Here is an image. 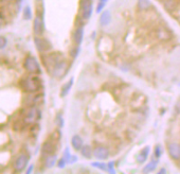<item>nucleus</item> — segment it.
<instances>
[{
  "instance_id": "1",
  "label": "nucleus",
  "mask_w": 180,
  "mask_h": 174,
  "mask_svg": "<svg viewBox=\"0 0 180 174\" xmlns=\"http://www.w3.org/2000/svg\"><path fill=\"white\" fill-rule=\"evenodd\" d=\"M41 86V81L39 77H23L20 81V87L22 88L23 91L29 93H34L40 90Z\"/></svg>"
},
{
  "instance_id": "2",
  "label": "nucleus",
  "mask_w": 180,
  "mask_h": 174,
  "mask_svg": "<svg viewBox=\"0 0 180 174\" xmlns=\"http://www.w3.org/2000/svg\"><path fill=\"white\" fill-rule=\"evenodd\" d=\"M40 118V110L38 109L37 106H29V109L25 112L23 116V122L25 124H30L33 125L36 123Z\"/></svg>"
},
{
  "instance_id": "3",
  "label": "nucleus",
  "mask_w": 180,
  "mask_h": 174,
  "mask_svg": "<svg viewBox=\"0 0 180 174\" xmlns=\"http://www.w3.org/2000/svg\"><path fill=\"white\" fill-rule=\"evenodd\" d=\"M151 36H153L154 38L157 39V41L167 42L172 38V33H170L165 27L159 26V27L153 29V31L151 32Z\"/></svg>"
},
{
  "instance_id": "4",
  "label": "nucleus",
  "mask_w": 180,
  "mask_h": 174,
  "mask_svg": "<svg viewBox=\"0 0 180 174\" xmlns=\"http://www.w3.org/2000/svg\"><path fill=\"white\" fill-rule=\"evenodd\" d=\"M92 0H81L79 1V15L85 20H88L92 15Z\"/></svg>"
},
{
  "instance_id": "5",
  "label": "nucleus",
  "mask_w": 180,
  "mask_h": 174,
  "mask_svg": "<svg viewBox=\"0 0 180 174\" xmlns=\"http://www.w3.org/2000/svg\"><path fill=\"white\" fill-rule=\"evenodd\" d=\"M23 66H25V69L30 73H40V66H39L38 62L34 56H27L25 63H23Z\"/></svg>"
},
{
  "instance_id": "6",
  "label": "nucleus",
  "mask_w": 180,
  "mask_h": 174,
  "mask_svg": "<svg viewBox=\"0 0 180 174\" xmlns=\"http://www.w3.org/2000/svg\"><path fill=\"white\" fill-rule=\"evenodd\" d=\"M67 69H68L67 62L65 58H63V60H60L59 62H57L56 64L53 66V68L51 69V72H52V74L55 77H62L66 74Z\"/></svg>"
},
{
  "instance_id": "7",
  "label": "nucleus",
  "mask_w": 180,
  "mask_h": 174,
  "mask_svg": "<svg viewBox=\"0 0 180 174\" xmlns=\"http://www.w3.org/2000/svg\"><path fill=\"white\" fill-rule=\"evenodd\" d=\"M34 43H35V46H36L37 50H38L39 52L44 53V52H47V51H50L51 49H52V46H51L50 42L41 36L35 37Z\"/></svg>"
},
{
  "instance_id": "8",
  "label": "nucleus",
  "mask_w": 180,
  "mask_h": 174,
  "mask_svg": "<svg viewBox=\"0 0 180 174\" xmlns=\"http://www.w3.org/2000/svg\"><path fill=\"white\" fill-rule=\"evenodd\" d=\"M29 163V156L27 154H20L14 163V170L15 172H21L25 170Z\"/></svg>"
},
{
  "instance_id": "9",
  "label": "nucleus",
  "mask_w": 180,
  "mask_h": 174,
  "mask_svg": "<svg viewBox=\"0 0 180 174\" xmlns=\"http://www.w3.org/2000/svg\"><path fill=\"white\" fill-rule=\"evenodd\" d=\"M55 151H56V142H54L52 139H48L47 141H45V143L43 144V148H41V154L44 157L54 154Z\"/></svg>"
},
{
  "instance_id": "10",
  "label": "nucleus",
  "mask_w": 180,
  "mask_h": 174,
  "mask_svg": "<svg viewBox=\"0 0 180 174\" xmlns=\"http://www.w3.org/2000/svg\"><path fill=\"white\" fill-rule=\"evenodd\" d=\"M34 33L37 35V36H41V34L44 33V20H43V16L37 14V16L34 19Z\"/></svg>"
},
{
  "instance_id": "11",
  "label": "nucleus",
  "mask_w": 180,
  "mask_h": 174,
  "mask_svg": "<svg viewBox=\"0 0 180 174\" xmlns=\"http://www.w3.org/2000/svg\"><path fill=\"white\" fill-rule=\"evenodd\" d=\"M93 156L100 160H104L109 157V150L106 147H97L93 151Z\"/></svg>"
},
{
  "instance_id": "12",
  "label": "nucleus",
  "mask_w": 180,
  "mask_h": 174,
  "mask_svg": "<svg viewBox=\"0 0 180 174\" xmlns=\"http://www.w3.org/2000/svg\"><path fill=\"white\" fill-rule=\"evenodd\" d=\"M167 150H169L170 156L172 157L173 159L179 160L180 159V144H178V143H176V142H172L169 144Z\"/></svg>"
},
{
  "instance_id": "13",
  "label": "nucleus",
  "mask_w": 180,
  "mask_h": 174,
  "mask_svg": "<svg viewBox=\"0 0 180 174\" xmlns=\"http://www.w3.org/2000/svg\"><path fill=\"white\" fill-rule=\"evenodd\" d=\"M83 37H84V29L83 27H76V29L73 32V42L76 46H79L83 42Z\"/></svg>"
},
{
  "instance_id": "14",
  "label": "nucleus",
  "mask_w": 180,
  "mask_h": 174,
  "mask_svg": "<svg viewBox=\"0 0 180 174\" xmlns=\"http://www.w3.org/2000/svg\"><path fill=\"white\" fill-rule=\"evenodd\" d=\"M178 0H164L163 1V6L167 12H174L178 9Z\"/></svg>"
},
{
  "instance_id": "15",
  "label": "nucleus",
  "mask_w": 180,
  "mask_h": 174,
  "mask_svg": "<svg viewBox=\"0 0 180 174\" xmlns=\"http://www.w3.org/2000/svg\"><path fill=\"white\" fill-rule=\"evenodd\" d=\"M148 153H149V148H144L141 151L137 154V161L139 164H143L145 163V160L148 157Z\"/></svg>"
},
{
  "instance_id": "16",
  "label": "nucleus",
  "mask_w": 180,
  "mask_h": 174,
  "mask_svg": "<svg viewBox=\"0 0 180 174\" xmlns=\"http://www.w3.org/2000/svg\"><path fill=\"white\" fill-rule=\"evenodd\" d=\"M44 101V97L43 95H36V96H32V97L29 98V101H28V104L29 106H36V105H39L41 102Z\"/></svg>"
},
{
  "instance_id": "17",
  "label": "nucleus",
  "mask_w": 180,
  "mask_h": 174,
  "mask_svg": "<svg viewBox=\"0 0 180 174\" xmlns=\"http://www.w3.org/2000/svg\"><path fill=\"white\" fill-rule=\"evenodd\" d=\"M111 22V15L109 11H105L102 13L101 17H100V22H101L102 26H107L109 25Z\"/></svg>"
},
{
  "instance_id": "18",
  "label": "nucleus",
  "mask_w": 180,
  "mask_h": 174,
  "mask_svg": "<svg viewBox=\"0 0 180 174\" xmlns=\"http://www.w3.org/2000/svg\"><path fill=\"white\" fill-rule=\"evenodd\" d=\"M56 164V155L54 154H51L48 155V156L45 157V166L46 168H52L54 164Z\"/></svg>"
},
{
  "instance_id": "19",
  "label": "nucleus",
  "mask_w": 180,
  "mask_h": 174,
  "mask_svg": "<svg viewBox=\"0 0 180 174\" xmlns=\"http://www.w3.org/2000/svg\"><path fill=\"white\" fill-rule=\"evenodd\" d=\"M71 143H72V147L75 150H81L82 147H83V139L79 135H74L71 139Z\"/></svg>"
},
{
  "instance_id": "20",
  "label": "nucleus",
  "mask_w": 180,
  "mask_h": 174,
  "mask_svg": "<svg viewBox=\"0 0 180 174\" xmlns=\"http://www.w3.org/2000/svg\"><path fill=\"white\" fill-rule=\"evenodd\" d=\"M138 8L140 11H146L151 8V3L149 0H138Z\"/></svg>"
},
{
  "instance_id": "21",
  "label": "nucleus",
  "mask_w": 180,
  "mask_h": 174,
  "mask_svg": "<svg viewBox=\"0 0 180 174\" xmlns=\"http://www.w3.org/2000/svg\"><path fill=\"white\" fill-rule=\"evenodd\" d=\"M72 84H73V79H71L69 82H67V83L62 87V90H60V96H62V97H66L68 93H69L70 89H71V87H72Z\"/></svg>"
},
{
  "instance_id": "22",
  "label": "nucleus",
  "mask_w": 180,
  "mask_h": 174,
  "mask_svg": "<svg viewBox=\"0 0 180 174\" xmlns=\"http://www.w3.org/2000/svg\"><path fill=\"white\" fill-rule=\"evenodd\" d=\"M81 153H82V156L86 157V158H91L93 155V151L89 145H83L81 149Z\"/></svg>"
},
{
  "instance_id": "23",
  "label": "nucleus",
  "mask_w": 180,
  "mask_h": 174,
  "mask_svg": "<svg viewBox=\"0 0 180 174\" xmlns=\"http://www.w3.org/2000/svg\"><path fill=\"white\" fill-rule=\"evenodd\" d=\"M157 168V160L155 161H151V163H148L145 166V168L143 169V172L144 173H147V172H151V171H154L155 169Z\"/></svg>"
},
{
  "instance_id": "24",
  "label": "nucleus",
  "mask_w": 180,
  "mask_h": 174,
  "mask_svg": "<svg viewBox=\"0 0 180 174\" xmlns=\"http://www.w3.org/2000/svg\"><path fill=\"white\" fill-rule=\"evenodd\" d=\"M92 166L95 167V168L100 169V170H103V171H107L108 170V168H107V164H103V163H92Z\"/></svg>"
},
{
  "instance_id": "25",
  "label": "nucleus",
  "mask_w": 180,
  "mask_h": 174,
  "mask_svg": "<svg viewBox=\"0 0 180 174\" xmlns=\"http://www.w3.org/2000/svg\"><path fill=\"white\" fill-rule=\"evenodd\" d=\"M50 139H52L54 142H57L60 139V132L59 131H54V133L51 135Z\"/></svg>"
},
{
  "instance_id": "26",
  "label": "nucleus",
  "mask_w": 180,
  "mask_h": 174,
  "mask_svg": "<svg viewBox=\"0 0 180 174\" xmlns=\"http://www.w3.org/2000/svg\"><path fill=\"white\" fill-rule=\"evenodd\" d=\"M162 148L160 147V145H157V147L155 148V151H154V155H155L156 158H159V157L162 155Z\"/></svg>"
},
{
  "instance_id": "27",
  "label": "nucleus",
  "mask_w": 180,
  "mask_h": 174,
  "mask_svg": "<svg viewBox=\"0 0 180 174\" xmlns=\"http://www.w3.org/2000/svg\"><path fill=\"white\" fill-rule=\"evenodd\" d=\"M23 17L25 19H31V9L29 6H27L23 11Z\"/></svg>"
},
{
  "instance_id": "28",
  "label": "nucleus",
  "mask_w": 180,
  "mask_h": 174,
  "mask_svg": "<svg viewBox=\"0 0 180 174\" xmlns=\"http://www.w3.org/2000/svg\"><path fill=\"white\" fill-rule=\"evenodd\" d=\"M6 44H8V42H6V37L0 36V49H3L6 46Z\"/></svg>"
},
{
  "instance_id": "29",
  "label": "nucleus",
  "mask_w": 180,
  "mask_h": 174,
  "mask_svg": "<svg viewBox=\"0 0 180 174\" xmlns=\"http://www.w3.org/2000/svg\"><path fill=\"white\" fill-rule=\"evenodd\" d=\"M63 121H64V120H63V118H62V115H57V117H56V123H57V125L58 126H60V128H62L63 126Z\"/></svg>"
},
{
  "instance_id": "30",
  "label": "nucleus",
  "mask_w": 180,
  "mask_h": 174,
  "mask_svg": "<svg viewBox=\"0 0 180 174\" xmlns=\"http://www.w3.org/2000/svg\"><path fill=\"white\" fill-rule=\"evenodd\" d=\"M79 53V46H75V48L71 50V56L72 57H76Z\"/></svg>"
},
{
  "instance_id": "31",
  "label": "nucleus",
  "mask_w": 180,
  "mask_h": 174,
  "mask_svg": "<svg viewBox=\"0 0 180 174\" xmlns=\"http://www.w3.org/2000/svg\"><path fill=\"white\" fill-rule=\"evenodd\" d=\"M66 163H67V160L64 158V157H63V158L60 159L59 161H58V168H64L65 164H66Z\"/></svg>"
},
{
  "instance_id": "32",
  "label": "nucleus",
  "mask_w": 180,
  "mask_h": 174,
  "mask_svg": "<svg viewBox=\"0 0 180 174\" xmlns=\"http://www.w3.org/2000/svg\"><path fill=\"white\" fill-rule=\"evenodd\" d=\"M105 6V2H101L100 1L99 2V6H98V8H97V12L98 13H101V11L103 10V8Z\"/></svg>"
},
{
  "instance_id": "33",
  "label": "nucleus",
  "mask_w": 180,
  "mask_h": 174,
  "mask_svg": "<svg viewBox=\"0 0 180 174\" xmlns=\"http://www.w3.org/2000/svg\"><path fill=\"white\" fill-rule=\"evenodd\" d=\"M107 168H108V170L109 171H111L113 173H114V169H113V163H109L108 164H107Z\"/></svg>"
},
{
  "instance_id": "34",
  "label": "nucleus",
  "mask_w": 180,
  "mask_h": 174,
  "mask_svg": "<svg viewBox=\"0 0 180 174\" xmlns=\"http://www.w3.org/2000/svg\"><path fill=\"white\" fill-rule=\"evenodd\" d=\"M2 25H3V17L0 15V28L2 27Z\"/></svg>"
},
{
  "instance_id": "35",
  "label": "nucleus",
  "mask_w": 180,
  "mask_h": 174,
  "mask_svg": "<svg viewBox=\"0 0 180 174\" xmlns=\"http://www.w3.org/2000/svg\"><path fill=\"white\" fill-rule=\"evenodd\" d=\"M100 1H101V2H105V3H106V2H107V0H100Z\"/></svg>"
}]
</instances>
